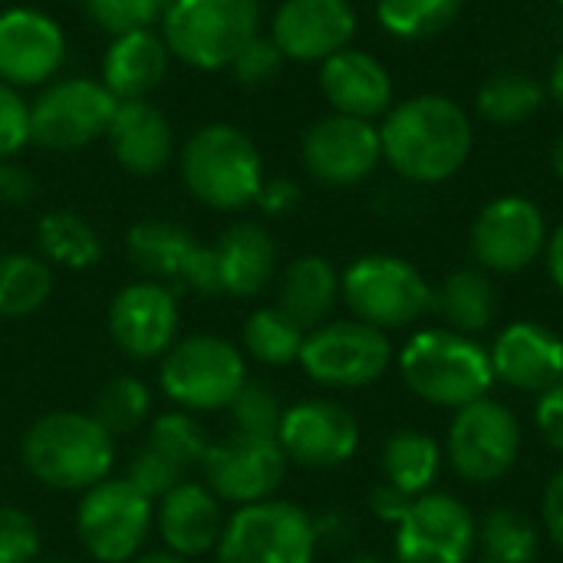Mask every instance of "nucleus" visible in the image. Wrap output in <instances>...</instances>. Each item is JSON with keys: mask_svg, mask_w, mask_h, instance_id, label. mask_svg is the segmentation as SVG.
I'll return each mask as SVG.
<instances>
[{"mask_svg": "<svg viewBox=\"0 0 563 563\" xmlns=\"http://www.w3.org/2000/svg\"><path fill=\"white\" fill-rule=\"evenodd\" d=\"M132 563H191L188 558H181V554H175V551H168V548H162V551H145V554H139V558H132Z\"/></svg>", "mask_w": 563, "mask_h": 563, "instance_id": "51", "label": "nucleus"}, {"mask_svg": "<svg viewBox=\"0 0 563 563\" xmlns=\"http://www.w3.org/2000/svg\"><path fill=\"white\" fill-rule=\"evenodd\" d=\"M551 172H554V175L563 181V129L558 132L554 145H551Z\"/></svg>", "mask_w": 563, "mask_h": 563, "instance_id": "52", "label": "nucleus"}, {"mask_svg": "<svg viewBox=\"0 0 563 563\" xmlns=\"http://www.w3.org/2000/svg\"><path fill=\"white\" fill-rule=\"evenodd\" d=\"M300 162L307 175L327 188H353L383 165L379 122L327 112L300 139Z\"/></svg>", "mask_w": 563, "mask_h": 563, "instance_id": "15", "label": "nucleus"}, {"mask_svg": "<svg viewBox=\"0 0 563 563\" xmlns=\"http://www.w3.org/2000/svg\"><path fill=\"white\" fill-rule=\"evenodd\" d=\"M218 297H257L277 274V244L257 221L231 224L211 244Z\"/></svg>", "mask_w": 563, "mask_h": 563, "instance_id": "25", "label": "nucleus"}, {"mask_svg": "<svg viewBox=\"0 0 563 563\" xmlns=\"http://www.w3.org/2000/svg\"><path fill=\"white\" fill-rule=\"evenodd\" d=\"M261 33V0H168L162 40L191 69H228Z\"/></svg>", "mask_w": 563, "mask_h": 563, "instance_id": "5", "label": "nucleus"}, {"mask_svg": "<svg viewBox=\"0 0 563 563\" xmlns=\"http://www.w3.org/2000/svg\"><path fill=\"white\" fill-rule=\"evenodd\" d=\"M142 445H148L172 468H178L181 475H188L191 468H201V459H205L211 439H208L205 426L191 412L168 409V412H158L148 422V435H145Z\"/></svg>", "mask_w": 563, "mask_h": 563, "instance_id": "37", "label": "nucleus"}, {"mask_svg": "<svg viewBox=\"0 0 563 563\" xmlns=\"http://www.w3.org/2000/svg\"><path fill=\"white\" fill-rule=\"evenodd\" d=\"M541 518L548 538L563 551V468L548 482L544 498H541Z\"/></svg>", "mask_w": 563, "mask_h": 563, "instance_id": "47", "label": "nucleus"}, {"mask_svg": "<svg viewBox=\"0 0 563 563\" xmlns=\"http://www.w3.org/2000/svg\"><path fill=\"white\" fill-rule=\"evenodd\" d=\"M155 528V501L129 478H106L82 492L76 508V534L96 563H132Z\"/></svg>", "mask_w": 563, "mask_h": 563, "instance_id": "9", "label": "nucleus"}, {"mask_svg": "<svg viewBox=\"0 0 563 563\" xmlns=\"http://www.w3.org/2000/svg\"><path fill=\"white\" fill-rule=\"evenodd\" d=\"M129 261L145 274V280H158L165 287H188L205 297H218L211 244L195 241L175 221H139L125 234Z\"/></svg>", "mask_w": 563, "mask_h": 563, "instance_id": "17", "label": "nucleus"}, {"mask_svg": "<svg viewBox=\"0 0 563 563\" xmlns=\"http://www.w3.org/2000/svg\"><path fill=\"white\" fill-rule=\"evenodd\" d=\"M86 16L106 30L109 36H122L132 30H155L162 23L168 0H82Z\"/></svg>", "mask_w": 563, "mask_h": 563, "instance_id": "40", "label": "nucleus"}, {"mask_svg": "<svg viewBox=\"0 0 563 563\" xmlns=\"http://www.w3.org/2000/svg\"><path fill=\"white\" fill-rule=\"evenodd\" d=\"M40 558V528L16 508L0 505V563H33Z\"/></svg>", "mask_w": 563, "mask_h": 563, "instance_id": "42", "label": "nucleus"}, {"mask_svg": "<svg viewBox=\"0 0 563 563\" xmlns=\"http://www.w3.org/2000/svg\"><path fill=\"white\" fill-rule=\"evenodd\" d=\"M534 422H538L544 442L563 455V379L558 386H551L548 393H541L538 409H534Z\"/></svg>", "mask_w": 563, "mask_h": 563, "instance_id": "44", "label": "nucleus"}, {"mask_svg": "<svg viewBox=\"0 0 563 563\" xmlns=\"http://www.w3.org/2000/svg\"><path fill=\"white\" fill-rule=\"evenodd\" d=\"M148 416H152V389L135 376L109 379L92 399V419L112 439H122V435L142 429L148 422Z\"/></svg>", "mask_w": 563, "mask_h": 563, "instance_id": "38", "label": "nucleus"}, {"mask_svg": "<svg viewBox=\"0 0 563 563\" xmlns=\"http://www.w3.org/2000/svg\"><path fill=\"white\" fill-rule=\"evenodd\" d=\"M336 303H340V271L327 257L303 254L280 271L277 307L303 330L327 323Z\"/></svg>", "mask_w": 563, "mask_h": 563, "instance_id": "28", "label": "nucleus"}, {"mask_svg": "<svg viewBox=\"0 0 563 563\" xmlns=\"http://www.w3.org/2000/svg\"><path fill=\"white\" fill-rule=\"evenodd\" d=\"M53 294V267L26 251L0 254V317L23 320Z\"/></svg>", "mask_w": 563, "mask_h": 563, "instance_id": "34", "label": "nucleus"}, {"mask_svg": "<svg viewBox=\"0 0 563 563\" xmlns=\"http://www.w3.org/2000/svg\"><path fill=\"white\" fill-rule=\"evenodd\" d=\"M478 521L455 495L426 492L412 498L396 525V563H472Z\"/></svg>", "mask_w": 563, "mask_h": 563, "instance_id": "16", "label": "nucleus"}, {"mask_svg": "<svg viewBox=\"0 0 563 563\" xmlns=\"http://www.w3.org/2000/svg\"><path fill=\"white\" fill-rule=\"evenodd\" d=\"M442 452L462 482L492 485L518 465L521 422L505 402L485 396L472 406L455 409Z\"/></svg>", "mask_w": 563, "mask_h": 563, "instance_id": "12", "label": "nucleus"}, {"mask_svg": "<svg viewBox=\"0 0 563 563\" xmlns=\"http://www.w3.org/2000/svg\"><path fill=\"white\" fill-rule=\"evenodd\" d=\"M320 548L317 521L290 501L267 498L228 515L218 563H313Z\"/></svg>", "mask_w": 563, "mask_h": 563, "instance_id": "8", "label": "nucleus"}, {"mask_svg": "<svg viewBox=\"0 0 563 563\" xmlns=\"http://www.w3.org/2000/svg\"><path fill=\"white\" fill-rule=\"evenodd\" d=\"M36 244L46 264L66 271H89L102 261V238L73 211H46L36 224Z\"/></svg>", "mask_w": 563, "mask_h": 563, "instance_id": "32", "label": "nucleus"}, {"mask_svg": "<svg viewBox=\"0 0 563 563\" xmlns=\"http://www.w3.org/2000/svg\"><path fill=\"white\" fill-rule=\"evenodd\" d=\"M254 205L271 214V218H280V214H290L297 205H300V185L290 181V178H264Z\"/></svg>", "mask_w": 563, "mask_h": 563, "instance_id": "45", "label": "nucleus"}, {"mask_svg": "<svg viewBox=\"0 0 563 563\" xmlns=\"http://www.w3.org/2000/svg\"><path fill=\"white\" fill-rule=\"evenodd\" d=\"M109 148L115 162L139 178L158 175L175 155V132L168 115L148 99L119 102L109 122Z\"/></svg>", "mask_w": 563, "mask_h": 563, "instance_id": "26", "label": "nucleus"}, {"mask_svg": "<svg viewBox=\"0 0 563 563\" xmlns=\"http://www.w3.org/2000/svg\"><path fill=\"white\" fill-rule=\"evenodd\" d=\"M548 102L544 82L528 69H498L475 92V112L482 122L515 129L531 122Z\"/></svg>", "mask_w": 563, "mask_h": 563, "instance_id": "30", "label": "nucleus"}, {"mask_svg": "<svg viewBox=\"0 0 563 563\" xmlns=\"http://www.w3.org/2000/svg\"><path fill=\"white\" fill-rule=\"evenodd\" d=\"M168 46L158 30H132L122 36H112L102 56V86L119 99H148L152 89L162 86L168 73Z\"/></svg>", "mask_w": 563, "mask_h": 563, "instance_id": "27", "label": "nucleus"}, {"mask_svg": "<svg viewBox=\"0 0 563 563\" xmlns=\"http://www.w3.org/2000/svg\"><path fill=\"white\" fill-rule=\"evenodd\" d=\"M548 218L538 201L525 195H498L475 214L468 228V251L485 274H521L544 257Z\"/></svg>", "mask_w": 563, "mask_h": 563, "instance_id": "13", "label": "nucleus"}, {"mask_svg": "<svg viewBox=\"0 0 563 563\" xmlns=\"http://www.w3.org/2000/svg\"><path fill=\"white\" fill-rule=\"evenodd\" d=\"M244 383V353L231 340L211 333H191L185 340H175V346L162 356L158 366V386L165 399L191 416L224 412Z\"/></svg>", "mask_w": 563, "mask_h": 563, "instance_id": "7", "label": "nucleus"}, {"mask_svg": "<svg viewBox=\"0 0 563 563\" xmlns=\"http://www.w3.org/2000/svg\"><path fill=\"white\" fill-rule=\"evenodd\" d=\"M59 3H76V0H59ZM79 3H82V0H79Z\"/></svg>", "mask_w": 563, "mask_h": 563, "instance_id": "55", "label": "nucleus"}, {"mask_svg": "<svg viewBox=\"0 0 563 563\" xmlns=\"http://www.w3.org/2000/svg\"><path fill=\"white\" fill-rule=\"evenodd\" d=\"M488 356L495 379L521 393L541 396L563 379V340L551 327L534 320L508 323L495 336Z\"/></svg>", "mask_w": 563, "mask_h": 563, "instance_id": "23", "label": "nucleus"}, {"mask_svg": "<svg viewBox=\"0 0 563 563\" xmlns=\"http://www.w3.org/2000/svg\"><path fill=\"white\" fill-rule=\"evenodd\" d=\"M33 198H36L33 175L23 165H16L13 158L10 162H0V201L20 208V205H30Z\"/></svg>", "mask_w": 563, "mask_h": 563, "instance_id": "46", "label": "nucleus"}, {"mask_svg": "<svg viewBox=\"0 0 563 563\" xmlns=\"http://www.w3.org/2000/svg\"><path fill=\"white\" fill-rule=\"evenodd\" d=\"M284 53L277 49V43L267 36V33H257V36H251L241 49H238V56L231 59V76H234V82L238 86H247V89H257V86H267V82H274L277 76H280V69H284Z\"/></svg>", "mask_w": 563, "mask_h": 563, "instance_id": "41", "label": "nucleus"}, {"mask_svg": "<svg viewBox=\"0 0 563 563\" xmlns=\"http://www.w3.org/2000/svg\"><path fill=\"white\" fill-rule=\"evenodd\" d=\"M20 459L26 475L43 488L82 495L109 478L115 465V439L92 419V412L56 409L23 432Z\"/></svg>", "mask_w": 563, "mask_h": 563, "instance_id": "2", "label": "nucleus"}, {"mask_svg": "<svg viewBox=\"0 0 563 563\" xmlns=\"http://www.w3.org/2000/svg\"><path fill=\"white\" fill-rule=\"evenodd\" d=\"M383 162L409 185L452 181L472 158L475 122L449 92H416L396 99L379 119Z\"/></svg>", "mask_w": 563, "mask_h": 563, "instance_id": "1", "label": "nucleus"}, {"mask_svg": "<svg viewBox=\"0 0 563 563\" xmlns=\"http://www.w3.org/2000/svg\"><path fill=\"white\" fill-rule=\"evenodd\" d=\"M541 534L534 521L518 508H492L478 525L475 563H534Z\"/></svg>", "mask_w": 563, "mask_h": 563, "instance_id": "33", "label": "nucleus"}, {"mask_svg": "<svg viewBox=\"0 0 563 563\" xmlns=\"http://www.w3.org/2000/svg\"><path fill=\"white\" fill-rule=\"evenodd\" d=\"M558 3H561V7H563V0H558Z\"/></svg>", "mask_w": 563, "mask_h": 563, "instance_id": "56", "label": "nucleus"}, {"mask_svg": "<svg viewBox=\"0 0 563 563\" xmlns=\"http://www.w3.org/2000/svg\"><path fill=\"white\" fill-rule=\"evenodd\" d=\"M320 92L330 102V112L340 115H356L379 122L393 102H396V86L379 56L369 49L346 46L336 56L320 63Z\"/></svg>", "mask_w": 563, "mask_h": 563, "instance_id": "22", "label": "nucleus"}, {"mask_svg": "<svg viewBox=\"0 0 563 563\" xmlns=\"http://www.w3.org/2000/svg\"><path fill=\"white\" fill-rule=\"evenodd\" d=\"M277 442L290 465L327 472L346 465L360 449L356 416L333 399H303L287 406Z\"/></svg>", "mask_w": 563, "mask_h": 563, "instance_id": "19", "label": "nucleus"}, {"mask_svg": "<svg viewBox=\"0 0 563 563\" xmlns=\"http://www.w3.org/2000/svg\"><path fill=\"white\" fill-rule=\"evenodd\" d=\"M109 336L129 360H162L178 340V297L158 280L125 284L109 303Z\"/></svg>", "mask_w": 563, "mask_h": 563, "instance_id": "18", "label": "nucleus"}, {"mask_svg": "<svg viewBox=\"0 0 563 563\" xmlns=\"http://www.w3.org/2000/svg\"><path fill=\"white\" fill-rule=\"evenodd\" d=\"M343 563H383L379 558H373V554H350Z\"/></svg>", "mask_w": 563, "mask_h": 563, "instance_id": "53", "label": "nucleus"}, {"mask_svg": "<svg viewBox=\"0 0 563 563\" xmlns=\"http://www.w3.org/2000/svg\"><path fill=\"white\" fill-rule=\"evenodd\" d=\"M356 33L360 13L350 0H284L267 30L284 59L294 63H323L353 46Z\"/></svg>", "mask_w": 563, "mask_h": 563, "instance_id": "20", "label": "nucleus"}, {"mask_svg": "<svg viewBox=\"0 0 563 563\" xmlns=\"http://www.w3.org/2000/svg\"><path fill=\"white\" fill-rule=\"evenodd\" d=\"M224 412L231 416L234 432H247V435H274V439H277L287 406L280 402V396H277L267 383L247 379V383L241 386V393L234 396V402H231Z\"/></svg>", "mask_w": 563, "mask_h": 563, "instance_id": "39", "label": "nucleus"}, {"mask_svg": "<svg viewBox=\"0 0 563 563\" xmlns=\"http://www.w3.org/2000/svg\"><path fill=\"white\" fill-rule=\"evenodd\" d=\"M432 310L445 320L449 330L478 336L498 317V287L482 267H459L439 284Z\"/></svg>", "mask_w": 563, "mask_h": 563, "instance_id": "29", "label": "nucleus"}, {"mask_svg": "<svg viewBox=\"0 0 563 563\" xmlns=\"http://www.w3.org/2000/svg\"><path fill=\"white\" fill-rule=\"evenodd\" d=\"M297 363L317 386L366 389L389 369L393 343L363 320H327L307 330Z\"/></svg>", "mask_w": 563, "mask_h": 563, "instance_id": "11", "label": "nucleus"}, {"mask_svg": "<svg viewBox=\"0 0 563 563\" xmlns=\"http://www.w3.org/2000/svg\"><path fill=\"white\" fill-rule=\"evenodd\" d=\"M155 505V528L168 551L195 561L218 548L228 518L224 505L205 482H181Z\"/></svg>", "mask_w": 563, "mask_h": 563, "instance_id": "24", "label": "nucleus"}, {"mask_svg": "<svg viewBox=\"0 0 563 563\" xmlns=\"http://www.w3.org/2000/svg\"><path fill=\"white\" fill-rule=\"evenodd\" d=\"M409 505H412V498L409 495H402L399 488H393V485H376L373 488V495H369V508H373V515L376 518H383V521H389V525H399L402 521V515L409 511Z\"/></svg>", "mask_w": 563, "mask_h": 563, "instance_id": "48", "label": "nucleus"}, {"mask_svg": "<svg viewBox=\"0 0 563 563\" xmlns=\"http://www.w3.org/2000/svg\"><path fill=\"white\" fill-rule=\"evenodd\" d=\"M406 386L429 406L462 409L488 396L495 383L488 350L455 330H419L399 353Z\"/></svg>", "mask_w": 563, "mask_h": 563, "instance_id": "3", "label": "nucleus"}, {"mask_svg": "<svg viewBox=\"0 0 563 563\" xmlns=\"http://www.w3.org/2000/svg\"><path fill=\"white\" fill-rule=\"evenodd\" d=\"M119 99L92 76H66L30 102V142L46 152H76L109 132Z\"/></svg>", "mask_w": 563, "mask_h": 563, "instance_id": "10", "label": "nucleus"}, {"mask_svg": "<svg viewBox=\"0 0 563 563\" xmlns=\"http://www.w3.org/2000/svg\"><path fill=\"white\" fill-rule=\"evenodd\" d=\"M33 563H66V561H59V558H36Z\"/></svg>", "mask_w": 563, "mask_h": 563, "instance_id": "54", "label": "nucleus"}, {"mask_svg": "<svg viewBox=\"0 0 563 563\" xmlns=\"http://www.w3.org/2000/svg\"><path fill=\"white\" fill-rule=\"evenodd\" d=\"M544 267L551 284L558 287V294L563 297V221L548 234V247H544Z\"/></svg>", "mask_w": 563, "mask_h": 563, "instance_id": "49", "label": "nucleus"}, {"mask_svg": "<svg viewBox=\"0 0 563 563\" xmlns=\"http://www.w3.org/2000/svg\"><path fill=\"white\" fill-rule=\"evenodd\" d=\"M462 10L465 0H376V23L393 40L422 43L445 33Z\"/></svg>", "mask_w": 563, "mask_h": 563, "instance_id": "36", "label": "nucleus"}, {"mask_svg": "<svg viewBox=\"0 0 563 563\" xmlns=\"http://www.w3.org/2000/svg\"><path fill=\"white\" fill-rule=\"evenodd\" d=\"M30 142V102L20 89L0 82V162H10Z\"/></svg>", "mask_w": 563, "mask_h": 563, "instance_id": "43", "label": "nucleus"}, {"mask_svg": "<svg viewBox=\"0 0 563 563\" xmlns=\"http://www.w3.org/2000/svg\"><path fill=\"white\" fill-rule=\"evenodd\" d=\"M442 459H445V452H442V445L429 432L399 429L383 445L386 485L399 488L409 498H419V495H426L435 485V478L442 472Z\"/></svg>", "mask_w": 563, "mask_h": 563, "instance_id": "31", "label": "nucleus"}, {"mask_svg": "<svg viewBox=\"0 0 563 563\" xmlns=\"http://www.w3.org/2000/svg\"><path fill=\"white\" fill-rule=\"evenodd\" d=\"M66 63L59 23L36 7L0 10V82L13 89L46 86Z\"/></svg>", "mask_w": 563, "mask_h": 563, "instance_id": "21", "label": "nucleus"}, {"mask_svg": "<svg viewBox=\"0 0 563 563\" xmlns=\"http://www.w3.org/2000/svg\"><path fill=\"white\" fill-rule=\"evenodd\" d=\"M287 455L274 435H247V432H228L221 439H211L201 475L205 485L218 495L224 505H257L280 492L287 478Z\"/></svg>", "mask_w": 563, "mask_h": 563, "instance_id": "14", "label": "nucleus"}, {"mask_svg": "<svg viewBox=\"0 0 563 563\" xmlns=\"http://www.w3.org/2000/svg\"><path fill=\"white\" fill-rule=\"evenodd\" d=\"M340 297L353 320L376 330H402L435 307V290L422 271L399 254H363L340 274Z\"/></svg>", "mask_w": 563, "mask_h": 563, "instance_id": "6", "label": "nucleus"}, {"mask_svg": "<svg viewBox=\"0 0 563 563\" xmlns=\"http://www.w3.org/2000/svg\"><path fill=\"white\" fill-rule=\"evenodd\" d=\"M303 340H307V330L297 320H290L277 303L254 310L244 320V330H241L244 353L251 360L264 363V366H290V363H297L300 350H303Z\"/></svg>", "mask_w": 563, "mask_h": 563, "instance_id": "35", "label": "nucleus"}, {"mask_svg": "<svg viewBox=\"0 0 563 563\" xmlns=\"http://www.w3.org/2000/svg\"><path fill=\"white\" fill-rule=\"evenodd\" d=\"M178 168L191 198L214 211H241L254 205L267 178L254 139L228 122L195 129L178 155Z\"/></svg>", "mask_w": 563, "mask_h": 563, "instance_id": "4", "label": "nucleus"}, {"mask_svg": "<svg viewBox=\"0 0 563 563\" xmlns=\"http://www.w3.org/2000/svg\"><path fill=\"white\" fill-rule=\"evenodd\" d=\"M544 89H548V99L563 109V49L554 56L551 69H548V79H544Z\"/></svg>", "mask_w": 563, "mask_h": 563, "instance_id": "50", "label": "nucleus"}]
</instances>
